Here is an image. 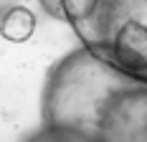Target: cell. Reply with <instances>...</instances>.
I'll use <instances>...</instances> for the list:
<instances>
[{
	"mask_svg": "<svg viewBox=\"0 0 147 142\" xmlns=\"http://www.w3.org/2000/svg\"><path fill=\"white\" fill-rule=\"evenodd\" d=\"M43 127L86 142H147V81L104 64L86 48L71 51L48 71Z\"/></svg>",
	"mask_w": 147,
	"mask_h": 142,
	"instance_id": "obj_1",
	"label": "cell"
},
{
	"mask_svg": "<svg viewBox=\"0 0 147 142\" xmlns=\"http://www.w3.org/2000/svg\"><path fill=\"white\" fill-rule=\"evenodd\" d=\"M61 10L89 53L147 81V0H61Z\"/></svg>",
	"mask_w": 147,
	"mask_h": 142,
	"instance_id": "obj_2",
	"label": "cell"
},
{
	"mask_svg": "<svg viewBox=\"0 0 147 142\" xmlns=\"http://www.w3.org/2000/svg\"><path fill=\"white\" fill-rule=\"evenodd\" d=\"M33 28H36V18H33V13L26 10V8H13L10 13L3 18V23H0V33H3L8 41H15V43L30 38Z\"/></svg>",
	"mask_w": 147,
	"mask_h": 142,
	"instance_id": "obj_3",
	"label": "cell"
},
{
	"mask_svg": "<svg viewBox=\"0 0 147 142\" xmlns=\"http://www.w3.org/2000/svg\"><path fill=\"white\" fill-rule=\"evenodd\" d=\"M28 142H86L84 137L66 132V129H56V127H43L41 132H36Z\"/></svg>",
	"mask_w": 147,
	"mask_h": 142,
	"instance_id": "obj_4",
	"label": "cell"
},
{
	"mask_svg": "<svg viewBox=\"0 0 147 142\" xmlns=\"http://www.w3.org/2000/svg\"><path fill=\"white\" fill-rule=\"evenodd\" d=\"M41 5H43L46 10L51 15H56V18H61L63 20V10H61V0H41Z\"/></svg>",
	"mask_w": 147,
	"mask_h": 142,
	"instance_id": "obj_5",
	"label": "cell"
}]
</instances>
